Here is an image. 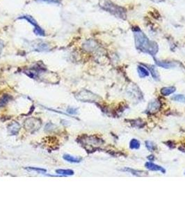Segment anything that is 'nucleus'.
<instances>
[{
    "label": "nucleus",
    "instance_id": "obj_25",
    "mask_svg": "<svg viewBox=\"0 0 185 209\" xmlns=\"http://www.w3.org/2000/svg\"><path fill=\"white\" fill-rule=\"evenodd\" d=\"M2 48H3V43H2V42L0 41V53H1Z\"/></svg>",
    "mask_w": 185,
    "mask_h": 209
},
{
    "label": "nucleus",
    "instance_id": "obj_1",
    "mask_svg": "<svg viewBox=\"0 0 185 209\" xmlns=\"http://www.w3.org/2000/svg\"><path fill=\"white\" fill-rule=\"evenodd\" d=\"M136 47L140 51L148 53L154 57L158 52V45L155 42L150 41L139 29H134Z\"/></svg>",
    "mask_w": 185,
    "mask_h": 209
},
{
    "label": "nucleus",
    "instance_id": "obj_14",
    "mask_svg": "<svg viewBox=\"0 0 185 209\" xmlns=\"http://www.w3.org/2000/svg\"><path fill=\"white\" fill-rule=\"evenodd\" d=\"M147 66L148 69L150 71L151 73V75H152V76L153 77V78L155 80H157L159 78V76H158V74H157V72L156 70V69H155V67L153 66Z\"/></svg>",
    "mask_w": 185,
    "mask_h": 209
},
{
    "label": "nucleus",
    "instance_id": "obj_26",
    "mask_svg": "<svg viewBox=\"0 0 185 209\" xmlns=\"http://www.w3.org/2000/svg\"><path fill=\"white\" fill-rule=\"evenodd\" d=\"M151 1H154V2H156V3H159V2H161V1H163L164 0H151Z\"/></svg>",
    "mask_w": 185,
    "mask_h": 209
},
{
    "label": "nucleus",
    "instance_id": "obj_3",
    "mask_svg": "<svg viewBox=\"0 0 185 209\" xmlns=\"http://www.w3.org/2000/svg\"><path fill=\"white\" fill-rule=\"evenodd\" d=\"M41 121L39 119L36 118H29L24 121V128L27 131L31 132V133H34L40 129L41 127Z\"/></svg>",
    "mask_w": 185,
    "mask_h": 209
},
{
    "label": "nucleus",
    "instance_id": "obj_19",
    "mask_svg": "<svg viewBox=\"0 0 185 209\" xmlns=\"http://www.w3.org/2000/svg\"><path fill=\"white\" fill-rule=\"evenodd\" d=\"M9 100H10V96L6 95V96H3L2 98L0 99V107H4L9 103Z\"/></svg>",
    "mask_w": 185,
    "mask_h": 209
},
{
    "label": "nucleus",
    "instance_id": "obj_4",
    "mask_svg": "<svg viewBox=\"0 0 185 209\" xmlns=\"http://www.w3.org/2000/svg\"><path fill=\"white\" fill-rule=\"evenodd\" d=\"M75 98L82 102H93L96 100L97 96L87 90L81 91L75 95Z\"/></svg>",
    "mask_w": 185,
    "mask_h": 209
},
{
    "label": "nucleus",
    "instance_id": "obj_20",
    "mask_svg": "<svg viewBox=\"0 0 185 209\" xmlns=\"http://www.w3.org/2000/svg\"><path fill=\"white\" fill-rule=\"evenodd\" d=\"M172 100H173L175 101H178V102L185 103V96L181 94L175 95V96H173L172 97Z\"/></svg>",
    "mask_w": 185,
    "mask_h": 209
},
{
    "label": "nucleus",
    "instance_id": "obj_23",
    "mask_svg": "<svg viewBox=\"0 0 185 209\" xmlns=\"http://www.w3.org/2000/svg\"><path fill=\"white\" fill-rule=\"evenodd\" d=\"M38 1H43V2L48 3V4H59L61 3V0H37Z\"/></svg>",
    "mask_w": 185,
    "mask_h": 209
},
{
    "label": "nucleus",
    "instance_id": "obj_22",
    "mask_svg": "<svg viewBox=\"0 0 185 209\" xmlns=\"http://www.w3.org/2000/svg\"><path fill=\"white\" fill-rule=\"evenodd\" d=\"M159 107V104H157V102H153V103H151L150 104H149V107H148V110L150 112H153L154 110H157Z\"/></svg>",
    "mask_w": 185,
    "mask_h": 209
},
{
    "label": "nucleus",
    "instance_id": "obj_5",
    "mask_svg": "<svg viewBox=\"0 0 185 209\" xmlns=\"http://www.w3.org/2000/svg\"><path fill=\"white\" fill-rule=\"evenodd\" d=\"M20 129V126L18 124V122H13L11 124L9 125V126L8 127V130H9V133L10 135H17L19 132Z\"/></svg>",
    "mask_w": 185,
    "mask_h": 209
},
{
    "label": "nucleus",
    "instance_id": "obj_15",
    "mask_svg": "<svg viewBox=\"0 0 185 209\" xmlns=\"http://www.w3.org/2000/svg\"><path fill=\"white\" fill-rule=\"evenodd\" d=\"M156 64L157 66H159L162 67V68H166L173 66V64H172V63L166 62V61H156Z\"/></svg>",
    "mask_w": 185,
    "mask_h": 209
},
{
    "label": "nucleus",
    "instance_id": "obj_7",
    "mask_svg": "<svg viewBox=\"0 0 185 209\" xmlns=\"http://www.w3.org/2000/svg\"><path fill=\"white\" fill-rule=\"evenodd\" d=\"M63 158L66 161H68L69 162H71V163H79L81 161V158H76V157H74L70 156V155L66 154L63 156Z\"/></svg>",
    "mask_w": 185,
    "mask_h": 209
},
{
    "label": "nucleus",
    "instance_id": "obj_8",
    "mask_svg": "<svg viewBox=\"0 0 185 209\" xmlns=\"http://www.w3.org/2000/svg\"><path fill=\"white\" fill-rule=\"evenodd\" d=\"M18 19V20H20V19L25 20H27V22L30 23V24H31V25H33L34 27H37V26H38V23H37V22L36 20H35L34 18H33V17L31 16V15H22V16L19 17Z\"/></svg>",
    "mask_w": 185,
    "mask_h": 209
},
{
    "label": "nucleus",
    "instance_id": "obj_17",
    "mask_svg": "<svg viewBox=\"0 0 185 209\" xmlns=\"http://www.w3.org/2000/svg\"><path fill=\"white\" fill-rule=\"evenodd\" d=\"M26 170H29V171H36L38 173H42L45 174L47 172V170L43 168H38V167H25Z\"/></svg>",
    "mask_w": 185,
    "mask_h": 209
},
{
    "label": "nucleus",
    "instance_id": "obj_2",
    "mask_svg": "<svg viewBox=\"0 0 185 209\" xmlns=\"http://www.w3.org/2000/svg\"><path fill=\"white\" fill-rule=\"evenodd\" d=\"M100 5L102 9L109 12L117 18L125 20L126 19L127 12H126L125 9L123 7L113 4L110 0H100Z\"/></svg>",
    "mask_w": 185,
    "mask_h": 209
},
{
    "label": "nucleus",
    "instance_id": "obj_12",
    "mask_svg": "<svg viewBox=\"0 0 185 209\" xmlns=\"http://www.w3.org/2000/svg\"><path fill=\"white\" fill-rule=\"evenodd\" d=\"M123 171L125 172H128L129 173L132 174L133 175H136V176H145L146 175V172H142V171H138V170H132V169H129L128 167L125 169H123L122 170Z\"/></svg>",
    "mask_w": 185,
    "mask_h": 209
},
{
    "label": "nucleus",
    "instance_id": "obj_6",
    "mask_svg": "<svg viewBox=\"0 0 185 209\" xmlns=\"http://www.w3.org/2000/svg\"><path fill=\"white\" fill-rule=\"evenodd\" d=\"M146 168L148 169L149 170H151V171H160L162 172V173H165V172H166V170H165L163 167H161V166L157 165V164H154L153 162H146Z\"/></svg>",
    "mask_w": 185,
    "mask_h": 209
},
{
    "label": "nucleus",
    "instance_id": "obj_13",
    "mask_svg": "<svg viewBox=\"0 0 185 209\" xmlns=\"http://www.w3.org/2000/svg\"><path fill=\"white\" fill-rule=\"evenodd\" d=\"M36 47H35V50H39V51H44L45 50H47L48 49V46L46 43L43 42H37L36 44L34 45Z\"/></svg>",
    "mask_w": 185,
    "mask_h": 209
},
{
    "label": "nucleus",
    "instance_id": "obj_9",
    "mask_svg": "<svg viewBox=\"0 0 185 209\" xmlns=\"http://www.w3.org/2000/svg\"><path fill=\"white\" fill-rule=\"evenodd\" d=\"M137 70H138V75H139L140 78H144L146 77H148L149 75V72L146 68L141 66H138V68H137Z\"/></svg>",
    "mask_w": 185,
    "mask_h": 209
},
{
    "label": "nucleus",
    "instance_id": "obj_21",
    "mask_svg": "<svg viewBox=\"0 0 185 209\" xmlns=\"http://www.w3.org/2000/svg\"><path fill=\"white\" fill-rule=\"evenodd\" d=\"M146 146L150 151H154L155 150V149H156V146L152 142H150V141H147L146 142Z\"/></svg>",
    "mask_w": 185,
    "mask_h": 209
},
{
    "label": "nucleus",
    "instance_id": "obj_16",
    "mask_svg": "<svg viewBox=\"0 0 185 209\" xmlns=\"http://www.w3.org/2000/svg\"><path fill=\"white\" fill-rule=\"evenodd\" d=\"M129 147L132 149H138L140 147V142L137 139H132L129 143Z\"/></svg>",
    "mask_w": 185,
    "mask_h": 209
},
{
    "label": "nucleus",
    "instance_id": "obj_10",
    "mask_svg": "<svg viewBox=\"0 0 185 209\" xmlns=\"http://www.w3.org/2000/svg\"><path fill=\"white\" fill-rule=\"evenodd\" d=\"M175 91V88L173 87H164L161 89V93L164 96H169V95L172 94Z\"/></svg>",
    "mask_w": 185,
    "mask_h": 209
},
{
    "label": "nucleus",
    "instance_id": "obj_18",
    "mask_svg": "<svg viewBox=\"0 0 185 209\" xmlns=\"http://www.w3.org/2000/svg\"><path fill=\"white\" fill-rule=\"evenodd\" d=\"M33 32L36 35H38V36H44L45 35V31L41 28L40 26H37V27H34L33 29Z\"/></svg>",
    "mask_w": 185,
    "mask_h": 209
},
{
    "label": "nucleus",
    "instance_id": "obj_24",
    "mask_svg": "<svg viewBox=\"0 0 185 209\" xmlns=\"http://www.w3.org/2000/svg\"><path fill=\"white\" fill-rule=\"evenodd\" d=\"M77 109L73 108V107H68L67 110V112L70 114H77Z\"/></svg>",
    "mask_w": 185,
    "mask_h": 209
},
{
    "label": "nucleus",
    "instance_id": "obj_11",
    "mask_svg": "<svg viewBox=\"0 0 185 209\" xmlns=\"http://www.w3.org/2000/svg\"><path fill=\"white\" fill-rule=\"evenodd\" d=\"M56 173L57 174H60L61 176H72L74 174V171L72 170H63V169H59V170H56Z\"/></svg>",
    "mask_w": 185,
    "mask_h": 209
}]
</instances>
